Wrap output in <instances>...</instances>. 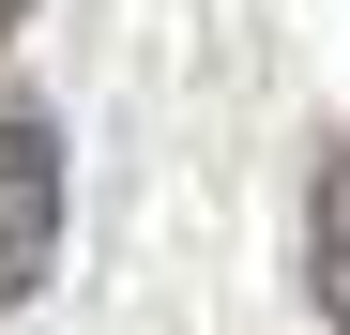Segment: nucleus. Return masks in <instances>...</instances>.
Returning a JSON list of instances; mask_svg holds the SVG:
<instances>
[{
	"instance_id": "obj_1",
	"label": "nucleus",
	"mask_w": 350,
	"mask_h": 335,
	"mask_svg": "<svg viewBox=\"0 0 350 335\" xmlns=\"http://www.w3.org/2000/svg\"><path fill=\"white\" fill-rule=\"evenodd\" d=\"M46 259H62V137L46 107H0V305H31Z\"/></svg>"
},
{
	"instance_id": "obj_2",
	"label": "nucleus",
	"mask_w": 350,
	"mask_h": 335,
	"mask_svg": "<svg viewBox=\"0 0 350 335\" xmlns=\"http://www.w3.org/2000/svg\"><path fill=\"white\" fill-rule=\"evenodd\" d=\"M305 290L350 335V152H320V183H305Z\"/></svg>"
},
{
	"instance_id": "obj_3",
	"label": "nucleus",
	"mask_w": 350,
	"mask_h": 335,
	"mask_svg": "<svg viewBox=\"0 0 350 335\" xmlns=\"http://www.w3.org/2000/svg\"><path fill=\"white\" fill-rule=\"evenodd\" d=\"M16 16H31V0H0V31H16Z\"/></svg>"
}]
</instances>
